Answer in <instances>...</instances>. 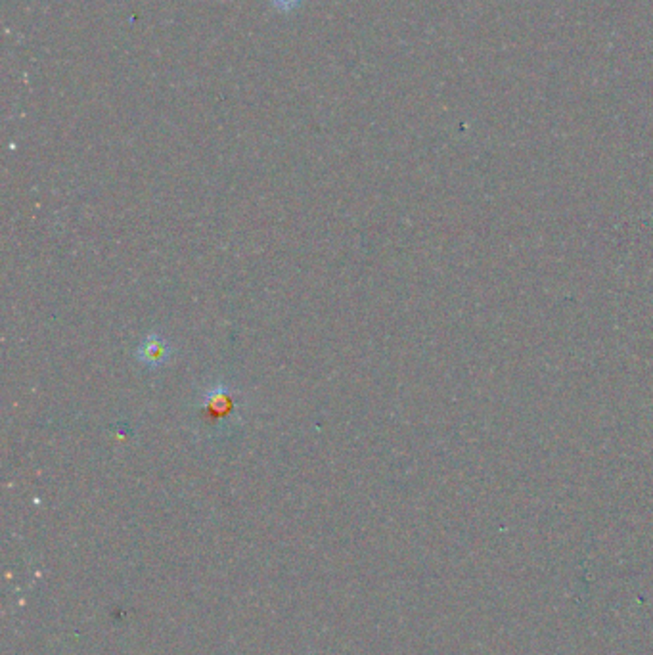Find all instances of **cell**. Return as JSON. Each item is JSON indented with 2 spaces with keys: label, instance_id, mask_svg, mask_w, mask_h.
<instances>
[{
  "label": "cell",
  "instance_id": "obj_1",
  "mask_svg": "<svg viewBox=\"0 0 653 655\" xmlns=\"http://www.w3.org/2000/svg\"><path fill=\"white\" fill-rule=\"evenodd\" d=\"M245 401L225 382L203 387L193 402L196 434L207 441H227L244 424Z\"/></svg>",
  "mask_w": 653,
  "mask_h": 655
},
{
  "label": "cell",
  "instance_id": "obj_2",
  "mask_svg": "<svg viewBox=\"0 0 653 655\" xmlns=\"http://www.w3.org/2000/svg\"><path fill=\"white\" fill-rule=\"evenodd\" d=\"M173 355V347L171 343L167 341L161 333L151 332L148 336L141 341L136 349V358L141 365H144L150 370H158L161 366H165L167 362L171 360Z\"/></svg>",
  "mask_w": 653,
  "mask_h": 655
}]
</instances>
